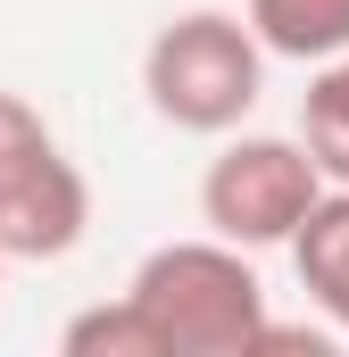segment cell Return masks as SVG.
Here are the masks:
<instances>
[{
    "label": "cell",
    "instance_id": "1",
    "mask_svg": "<svg viewBox=\"0 0 349 357\" xmlns=\"http://www.w3.org/2000/svg\"><path fill=\"white\" fill-rule=\"evenodd\" d=\"M125 299L150 316L167 357H250L258 333H266L258 266H250V250H233L216 233L208 241H158L133 266Z\"/></svg>",
    "mask_w": 349,
    "mask_h": 357
},
{
    "label": "cell",
    "instance_id": "2",
    "mask_svg": "<svg viewBox=\"0 0 349 357\" xmlns=\"http://www.w3.org/2000/svg\"><path fill=\"white\" fill-rule=\"evenodd\" d=\"M142 91L174 133H233L266 91L258 33L225 8H183L142 50Z\"/></svg>",
    "mask_w": 349,
    "mask_h": 357
},
{
    "label": "cell",
    "instance_id": "3",
    "mask_svg": "<svg viewBox=\"0 0 349 357\" xmlns=\"http://www.w3.org/2000/svg\"><path fill=\"white\" fill-rule=\"evenodd\" d=\"M91 225V183L34 100L0 91V258H67Z\"/></svg>",
    "mask_w": 349,
    "mask_h": 357
},
{
    "label": "cell",
    "instance_id": "4",
    "mask_svg": "<svg viewBox=\"0 0 349 357\" xmlns=\"http://www.w3.org/2000/svg\"><path fill=\"white\" fill-rule=\"evenodd\" d=\"M325 199V175L299 142L283 133H242L208 158L200 175V225L233 250H283L299 233V216Z\"/></svg>",
    "mask_w": 349,
    "mask_h": 357
},
{
    "label": "cell",
    "instance_id": "5",
    "mask_svg": "<svg viewBox=\"0 0 349 357\" xmlns=\"http://www.w3.org/2000/svg\"><path fill=\"white\" fill-rule=\"evenodd\" d=\"M283 250L299 266V291L325 307V324L349 333V183H325V199L299 216V233Z\"/></svg>",
    "mask_w": 349,
    "mask_h": 357
},
{
    "label": "cell",
    "instance_id": "6",
    "mask_svg": "<svg viewBox=\"0 0 349 357\" xmlns=\"http://www.w3.org/2000/svg\"><path fill=\"white\" fill-rule=\"evenodd\" d=\"M242 25L258 33L266 59H299V67H325L349 50V0H250Z\"/></svg>",
    "mask_w": 349,
    "mask_h": 357
},
{
    "label": "cell",
    "instance_id": "7",
    "mask_svg": "<svg viewBox=\"0 0 349 357\" xmlns=\"http://www.w3.org/2000/svg\"><path fill=\"white\" fill-rule=\"evenodd\" d=\"M299 150L316 158L325 183H349V50L308 75V100H299Z\"/></svg>",
    "mask_w": 349,
    "mask_h": 357
},
{
    "label": "cell",
    "instance_id": "8",
    "mask_svg": "<svg viewBox=\"0 0 349 357\" xmlns=\"http://www.w3.org/2000/svg\"><path fill=\"white\" fill-rule=\"evenodd\" d=\"M59 349H67V357H167V349H158V333H150V316H142L125 291H117L108 307H84V316H67Z\"/></svg>",
    "mask_w": 349,
    "mask_h": 357
},
{
    "label": "cell",
    "instance_id": "9",
    "mask_svg": "<svg viewBox=\"0 0 349 357\" xmlns=\"http://www.w3.org/2000/svg\"><path fill=\"white\" fill-rule=\"evenodd\" d=\"M0 274H8V258H0Z\"/></svg>",
    "mask_w": 349,
    "mask_h": 357
}]
</instances>
